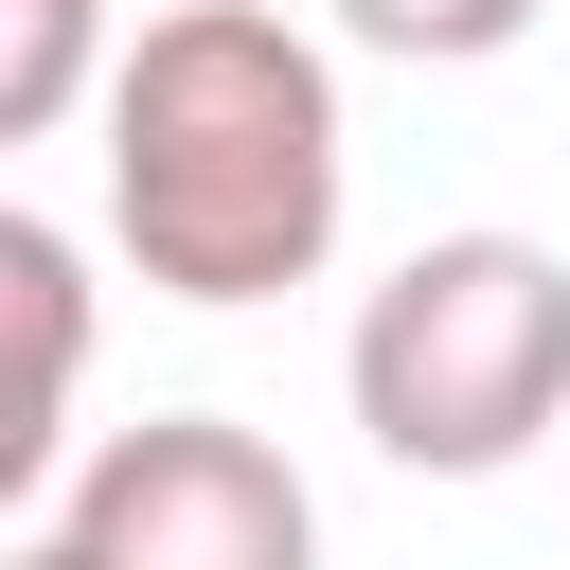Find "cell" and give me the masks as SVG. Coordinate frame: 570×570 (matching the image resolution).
Segmentation results:
<instances>
[{
  "label": "cell",
  "instance_id": "6da1fadb",
  "mask_svg": "<svg viewBox=\"0 0 570 570\" xmlns=\"http://www.w3.org/2000/svg\"><path fill=\"white\" fill-rule=\"evenodd\" d=\"M356 196L338 53L285 0H160L107 71V232L160 303H267L321 285Z\"/></svg>",
  "mask_w": 570,
  "mask_h": 570
},
{
  "label": "cell",
  "instance_id": "5b68a950",
  "mask_svg": "<svg viewBox=\"0 0 570 570\" xmlns=\"http://www.w3.org/2000/svg\"><path fill=\"white\" fill-rule=\"evenodd\" d=\"M107 71H125L107 0H0V142H53L71 107H107Z\"/></svg>",
  "mask_w": 570,
  "mask_h": 570
},
{
  "label": "cell",
  "instance_id": "3957f363",
  "mask_svg": "<svg viewBox=\"0 0 570 570\" xmlns=\"http://www.w3.org/2000/svg\"><path fill=\"white\" fill-rule=\"evenodd\" d=\"M53 552H89V570H321V499H303V463L267 428L142 410V428H107L71 463Z\"/></svg>",
  "mask_w": 570,
  "mask_h": 570
},
{
  "label": "cell",
  "instance_id": "8992f818",
  "mask_svg": "<svg viewBox=\"0 0 570 570\" xmlns=\"http://www.w3.org/2000/svg\"><path fill=\"white\" fill-rule=\"evenodd\" d=\"M356 53H410V71H481V53H517L552 0H321Z\"/></svg>",
  "mask_w": 570,
  "mask_h": 570
},
{
  "label": "cell",
  "instance_id": "277c9868",
  "mask_svg": "<svg viewBox=\"0 0 570 570\" xmlns=\"http://www.w3.org/2000/svg\"><path fill=\"white\" fill-rule=\"evenodd\" d=\"M0 303H18V428H0V499H36L71 463V374H89V267L53 214H0Z\"/></svg>",
  "mask_w": 570,
  "mask_h": 570
},
{
  "label": "cell",
  "instance_id": "7a4b0ae2",
  "mask_svg": "<svg viewBox=\"0 0 570 570\" xmlns=\"http://www.w3.org/2000/svg\"><path fill=\"white\" fill-rule=\"evenodd\" d=\"M338 392H356L374 463H410V481L534 463L570 428V249H534V232H428L356 303Z\"/></svg>",
  "mask_w": 570,
  "mask_h": 570
},
{
  "label": "cell",
  "instance_id": "52a82bcc",
  "mask_svg": "<svg viewBox=\"0 0 570 570\" xmlns=\"http://www.w3.org/2000/svg\"><path fill=\"white\" fill-rule=\"evenodd\" d=\"M18 570H89V552H53V534H36V552H18Z\"/></svg>",
  "mask_w": 570,
  "mask_h": 570
}]
</instances>
